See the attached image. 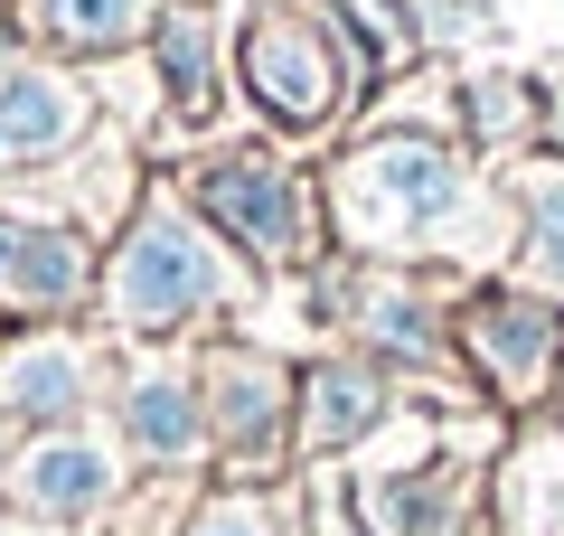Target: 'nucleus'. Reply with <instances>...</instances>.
<instances>
[{
  "label": "nucleus",
  "mask_w": 564,
  "mask_h": 536,
  "mask_svg": "<svg viewBox=\"0 0 564 536\" xmlns=\"http://www.w3.org/2000/svg\"><path fill=\"white\" fill-rule=\"evenodd\" d=\"M76 396H85V357L66 349V339H39V349H20L10 367H0V405L29 415V424L76 415Z\"/></svg>",
  "instance_id": "obj_15"
},
{
  "label": "nucleus",
  "mask_w": 564,
  "mask_h": 536,
  "mask_svg": "<svg viewBox=\"0 0 564 536\" xmlns=\"http://www.w3.org/2000/svg\"><path fill=\"white\" fill-rule=\"evenodd\" d=\"M527 114H536V95H527L518 76H470V122H480V141H518Z\"/></svg>",
  "instance_id": "obj_20"
},
{
  "label": "nucleus",
  "mask_w": 564,
  "mask_h": 536,
  "mask_svg": "<svg viewBox=\"0 0 564 536\" xmlns=\"http://www.w3.org/2000/svg\"><path fill=\"white\" fill-rule=\"evenodd\" d=\"M377 415H386V377L367 367V357H329V367L302 377V442H311V452H348V442H367Z\"/></svg>",
  "instance_id": "obj_12"
},
{
  "label": "nucleus",
  "mask_w": 564,
  "mask_h": 536,
  "mask_svg": "<svg viewBox=\"0 0 564 536\" xmlns=\"http://www.w3.org/2000/svg\"><path fill=\"white\" fill-rule=\"evenodd\" d=\"M329 199L358 245H443L452 217L470 207V179L443 132H377L339 160Z\"/></svg>",
  "instance_id": "obj_1"
},
{
  "label": "nucleus",
  "mask_w": 564,
  "mask_h": 536,
  "mask_svg": "<svg viewBox=\"0 0 564 536\" xmlns=\"http://www.w3.org/2000/svg\"><path fill=\"white\" fill-rule=\"evenodd\" d=\"M348 29V47H358L367 76H386V66H404L423 47V20H414V0H329Z\"/></svg>",
  "instance_id": "obj_16"
},
{
  "label": "nucleus",
  "mask_w": 564,
  "mask_h": 536,
  "mask_svg": "<svg viewBox=\"0 0 564 536\" xmlns=\"http://www.w3.org/2000/svg\"><path fill=\"white\" fill-rule=\"evenodd\" d=\"M198 207L226 226V236H245L263 264H302L311 245H321V226H311V189L282 170V160H263V151L217 160V170L198 179Z\"/></svg>",
  "instance_id": "obj_5"
},
{
  "label": "nucleus",
  "mask_w": 564,
  "mask_h": 536,
  "mask_svg": "<svg viewBox=\"0 0 564 536\" xmlns=\"http://www.w3.org/2000/svg\"><path fill=\"white\" fill-rule=\"evenodd\" d=\"M122 424H132V442L161 471H180V461H198V442H207V415H198V386L180 377V367H141L132 377V396H122Z\"/></svg>",
  "instance_id": "obj_13"
},
{
  "label": "nucleus",
  "mask_w": 564,
  "mask_h": 536,
  "mask_svg": "<svg viewBox=\"0 0 564 536\" xmlns=\"http://www.w3.org/2000/svg\"><path fill=\"white\" fill-rule=\"evenodd\" d=\"M113 452H104L95 433H47L29 442V452H10V471H0V490H10V508L20 517H57V527H76V517H95L104 499H113Z\"/></svg>",
  "instance_id": "obj_6"
},
{
  "label": "nucleus",
  "mask_w": 564,
  "mask_h": 536,
  "mask_svg": "<svg viewBox=\"0 0 564 536\" xmlns=\"http://www.w3.org/2000/svg\"><path fill=\"white\" fill-rule=\"evenodd\" d=\"M470 471L443 452H423L414 471H377L358 480V527L367 536H470Z\"/></svg>",
  "instance_id": "obj_7"
},
{
  "label": "nucleus",
  "mask_w": 564,
  "mask_h": 536,
  "mask_svg": "<svg viewBox=\"0 0 564 536\" xmlns=\"http://www.w3.org/2000/svg\"><path fill=\"white\" fill-rule=\"evenodd\" d=\"M161 76H170L180 114H207V95H217V76H207V10H180L161 29Z\"/></svg>",
  "instance_id": "obj_18"
},
{
  "label": "nucleus",
  "mask_w": 564,
  "mask_h": 536,
  "mask_svg": "<svg viewBox=\"0 0 564 536\" xmlns=\"http://www.w3.org/2000/svg\"><path fill=\"white\" fill-rule=\"evenodd\" d=\"M518 282L564 301V160L518 170Z\"/></svg>",
  "instance_id": "obj_14"
},
{
  "label": "nucleus",
  "mask_w": 564,
  "mask_h": 536,
  "mask_svg": "<svg viewBox=\"0 0 564 536\" xmlns=\"http://www.w3.org/2000/svg\"><path fill=\"white\" fill-rule=\"evenodd\" d=\"M188 536H302V517H292V499H254V490H236V499H207Z\"/></svg>",
  "instance_id": "obj_19"
},
{
  "label": "nucleus",
  "mask_w": 564,
  "mask_h": 536,
  "mask_svg": "<svg viewBox=\"0 0 564 536\" xmlns=\"http://www.w3.org/2000/svg\"><path fill=\"white\" fill-rule=\"evenodd\" d=\"M358 339L377 367H443L452 339H443V311H433V292H414V282H367L358 292Z\"/></svg>",
  "instance_id": "obj_11"
},
{
  "label": "nucleus",
  "mask_w": 564,
  "mask_h": 536,
  "mask_svg": "<svg viewBox=\"0 0 564 536\" xmlns=\"http://www.w3.org/2000/svg\"><path fill=\"white\" fill-rule=\"evenodd\" d=\"M85 122V95L57 66H10L0 76V160H57Z\"/></svg>",
  "instance_id": "obj_9"
},
{
  "label": "nucleus",
  "mask_w": 564,
  "mask_h": 536,
  "mask_svg": "<svg viewBox=\"0 0 564 536\" xmlns=\"http://www.w3.org/2000/svg\"><path fill=\"white\" fill-rule=\"evenodd\" d=\"M207 396H217V442H236V452H273V442H282L292 377H282L273 357H254V349L207 357Z\"/></svg>",
  "instance_id": "obj_8"
},
{
  "label": "nucleus",
  "mask_w": 564,
  "mask_h": 536,
  "mask_svg": "<svg viewBox=\"0 0 564 536\" xmlns=\"http://www.w3.org/2000/svg\"><path fill=\"white\" fill-rule=\"evenodd\" d=\"M462 357L489 377L499 405H536L564 367V301L527 292V282H499V292L462 301Z\"/></svg>",
  "instance_id": "obj_4"
},
{
  "label": "nucleus",
  "mask_w": 564,
  "mask_h": 536,
  "mask_svg": "<svg viewBox=\"0 0 564 536\" xmlns=\"http://www.w3.org/2000/svg\"><path fill=\"white\" fill-rule=\"evenodd\" d=\"M141 20H151V0H39V29L66 47H122L141 39Z\"/></svg>",
  "instance_id": "obj_17"
},
{
  "label": "nucleus",
  "mask_w": 564,
  "mask_h": 536,
  "mask_svg": "<svg viewBox=\"0 0 564 536\" xmlns=\"http://www.w3.org/2000/svg\"><path fill=\"white\" fill-rule=\"evenodd\" d=\"M433 29H452V39L462 29H489V0H433Z\"/></svg>",
  "instance_id": "obj_21"
},
{
  "label": "nucleus",
  "mask_w": 564,
  "mask_h": 536,
  "mask_svg": "<svg viewBox=\"0 0 564 536\" xmlns=\"http://www.w3.org/2000/svg\"><path fill=\"white\" fill-rule=\"evenodd\" d=\"M358 76L367 66H358V47H348L329 0H254V20H245V85H254V104L273 122H292V132L329 122Z\"/></svg>",
  "instance_id": "obj_2"
},
{
  "label": "nucleus",
  "mask_w": 564,
  "mask_h": 536,
  "mask_svg": "<svg viewBox=\"0 0 564 536\" xmlns=\"http://www.w3.org/2000/svg\"><path fill=\"white\" fill-rule=\"evenodd\" d=\"M217 301H226V264L207 245V226L180 217V207H151L132 226V245L113 255V320H132V330H180V320L217 311Z\"/></svg>",
  "instance_id": "obj_3"
},
{
  "label": "nucleus",
  "mask_w": 564,
  "mask_h": 536,
  "mask_svg": "<svg viewBox=\"0 0 564 536\" xmlns=\"http://www.w3.org/2000/svg\"><path fill=\"white\" fill-rule=\"evenodd\" d=\"M85 292V245L66 226H0V301L10 311H66Z\"/></svg>",
  "instance_id": "obj_10"
}]
</instances>
